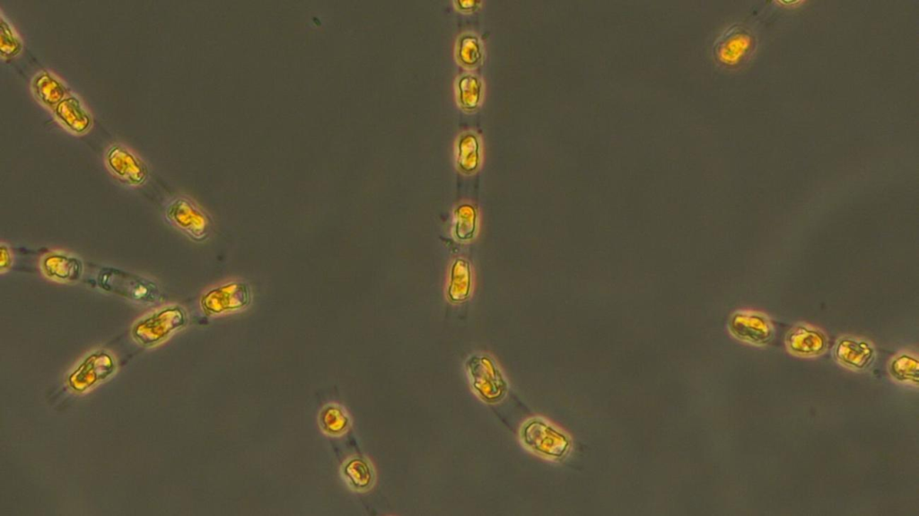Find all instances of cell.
<instances>
[{
    "label": "cell",
    "instance_id": "obj_1",
    "mask_svg": "<svg viewBox=\"0 0 919 516\" xmlns=\"http://www.w3.org/2000/svg\"><path fill=\"white\" fill-rule=\"evenodd\" d=\"M96 284L102 291L140 304H153L162 296L153 280L113 267H102L96 275Z\"/></svg>",
    "mask_w": 919,
    "mask_h": 516
},
{
    "label": "cell",
    "instance_id": "obj_2",
    "mask_svg": "<svg viewBox=\"0 0 919 516\" xmlns=\"http://www.w3.org/2000/svg\"><path fill=\"white\" fill-rule=\"evenodd\" d=\"M475 394L485 403L497 404L506 396L508 382L495 360L486 354H473L465 363Z\"/></svg>",
    "mask_w": 919,
    "mask_h": 516
},
{
    "label": "cell",
    "instance_id": "obj_3",
    "mask_svg": "<svg viewBox=\"0 0 919 516\" xmlns=\"http://www.w3.org/2000/svg\"><path fill=\"white\" fill-rule=\"evenodd\" d=\"M186 323L187 314L181 306L167 305L136 321L131 334L141 345L153 346L182 328Z\"/></svg>",
    "mask_w": 919,
    "mask_h": 516
},
{
    "label": "cell",
    "instance_id": "obj_4",
    "mask_svg": "<svg viewBox=\"0 0 919 516\" xmlns=\"http://www.w3.org/2000/svg\"><path fill=\"white\" fill-rule=\"evenodd\" d=\"M520 439L530 451L551 460L562 459L570 445L564 433L539 417L523 423L520 429Z\"/></svg>",
    "mask_w": 919,
    "mask_h": 516
},
{
    "label": "cell",
    "instance_id": "obj_5",
    "mask_svg": "<svg viewBox=\"0 0 919 516\" xmlns=\"http://www.w3.org/2000/svg\"><path fill=\"white\" fill-rule=\"evenodd\" d=\"M165 217L195 241H204L209 236L212 223L209 215L188 197L173 198L165 208Z\"/></svg>",
    "mask_w": 919,
    "mask_h": 516
},
{
    "label": "cell",
    "instance_id": "obj_6",
    "mask_svg": "<svg viewBox=\"0 0 919 516\" xmlns=\"http://www.w3.org/2000/svg\"><path fill=\"white\" fill-rule=\"evenodd\" d=\"M249 285L242 281L229 282L204 293L200 306L207 315H217L244 309L251 302Z\"/></svg>",
    "mask_w": 919,
    "mask_h": 516
},
{
    "label": "cell",
    "instance_id": "obj_7",
    "mask_svg": "<svg viewBox=\"0 0 919 516\" xmlns=\"http://www.w3.org/2000/svg\"><path fill=\"white\" fill-rule=\"evenodd\" d=\"M755 45L753 31L744 25L734 24L727 28L715 41L714 57L722 65L738 66L749 57Z\"/></svg>",
    "mask_w": 919,
    "mask_h": 516
},
{
    "label": "cell",
    "instance_id": "obj_8",
    "mask_svg": "<svg viewBox=\"0 0 919 516\" xmlns=\"http://www.w3.org/2000/svg\"><path fill=\"white\" fill-rule=\"evenodd\" d=\"M104 162L108 170L127 185L140 186L149 177V169L145 162L119 143H114L108 147Z\"/></svg>",
    "mask_w": 919,
    "mask_h": 516
},
{
    "label": "cell",
    "instance_id": "obj_9",
    "mask_svg": "<svg viewBox=\"0 0 919 516\" xmlns=\"http://www.w3.org/2000/svg\"><path fill=\"white\" fill-rule=\"evenodd\" d=\"M728 327L737 339L755 345H767L775 335L770 319L758 311L738 310L731 316Z\"/></svg>",
    "mask_w": 919,
    "mask_h": 516
},
{
    "label": "cell",
    "instance_id": "obj_10",
    "mask_svg": "<svg viewBox=\"0 0 919 516\" xmlns=\"http://www.w3.org/2000/svg\"><path fill=\"white\" fill-rule=\"evenodd\" d=\"M836 360L845 367L854 371H864L874 362V346L866 339L844 336L838 338L834 347Z\"/></svg>",
    "mask_w": 919,
    "mask_h": 516
},
{
    "label": "cell",
    "instance_id": "obj_11",
    "mask_svg": "<svg viewBox=\"0 0 919 516\" xmlns=\"http://www.w3.org/2000/svg\"><path fill=\"white\" fill-rule=\"evenodd\" d=\"M785 345L794 355L813 357L820 355L827 350V338L821 330L814 327L798 324L786 334Z\"/></svg>",
    "mask_w": 919,
    "mask_h": 516
},
{
    "label": "cell",
    "instance_id": "obj_12",
    "mask_svg": "<svg viewBox=\"0 0 919 516\" xmlns=\"http://www.w3.org/2000/svg\"><path fill=\"white\" fill-rule=\"evenodd\" d=\"M40 268L47 278L59 283H76L83 274V261L61 251L47 253L40 261Z\"/></svg>",
    "mask_w": 919,
    "mask_h": 516
},
{
    "label": "cell",
    "instance_id": "obj_13",
    "mask_svg": "<svg viewBox=\"0 0 919 516\" xmlns=\"http://www.w3.org/2000/svg\"><path fill=\"white\" fill-rule=\"evenodd\" d=\"M56 118L66 128L75 134L87 132L92 125V118L81 100L70 93L52 109Z\"/></svg>",
    "mask_w": 919,
    "mask_h": 516
},
{
    "label": "cell",
    "instance_id": "obj_14",
    "mask_svg": "<svg viewBox=\"0 0 919 516\" xmlns=\"http://www.w3.org/2000/svg\"><path fill=\"white\" fill-rule=\"evenodd\" d=\"M31 88L35 97L51 109L70 94V91L65 83L46 69L39 71L32 77Z\"/></svg>",
    "mask_w": 919,
    "mask_h": 516
},
{
    "label": "cell",
    "instance_id": "obj_15",
    "mask_svg": "<svg viewBox=\"0 0 919 516\" xmlns=\"http://www.w3.org/2000/svg\"><path fill=\"white\" fill-rule=\"evenodd\" d=\"M344 473L350 485L356 490L364 491L372 487L375 475L371 463L363 458H354L346 462Z\"/></svg>",
    "mask_w": 919,
    "mask_h": 516
},
{
    "label": "cell",
    "instance_id": "obj_16",
    "mask_svg": "<svg viewBox=\"0 0 919 516\" xmlns=\"http://www.w3.org/2000/svg\"><path fill=\"white\" fill-rule=\"evenodd\" d=\"M919 362L910 354H900L889 363L888 371L892 377L902 382L918 384Z\"/></svg>",
    "mask_w": 919,
    "mask_h": 516
},
{
    "label": "cell",
    "instance_id": "obj_17",
    "mask_svg": "<svg viewBox=\"0 0 919 516\" xmlns=\"http://www.w3.org/2000/svg\"><path fill=\"white\" fill-rule=\"evenodd\" d=\"M22 40L1 13L0 15V55L10 59L19 55L22 49Z\"/></svg>",
    "mask_w": 919,
    "mask_h": 516
},
{
    "label": "cell",
    "instance_id": "obj_18",
    "mask_svg": "<svg viewBox=\"0 0 919 516\" xmlns=\"http://www.w3.org/2000/svg\"><path fill=\"white\" fill-rule=\"evenodd\" d=\"M320 424L331 434L343 433L348 426L349 419L342 408L336 406L327 407L320 414Z\"/></svg>",
    "mask_w": 919,
    "mask_h": 516
},
{
    "label": "cell",
    "instance_id": "obj_19",
    "mask_svg": "<svg viewBox=\"0 0 919 516\" xmlns=\"http://www.w3.org/2000/svg\"><path fill=\"white\" fill-rule=\"evenodd\" d=\"M0 251H1V255H0V258H1V260H0V272L2 274H4V272L8 271L12 267L13 262V253H12L9 246L6 245L4 242L1 243Z\"/></svg>",
    "mask_w": 919,
    "mask_h": 516
}]
</instances>
